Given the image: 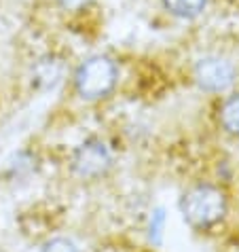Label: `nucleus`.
Segmentation results:
<instances>
[{
    "label": "nucleus",
    "mask_w": 239,
    "mask_h": 252,
    "mask_svg": "<svg viewBox=\"0 0 239 252\" xmlns=\"http://www.w3.org/2000/svg\"><path fill=\"white\" fill-rule=\"evenodd\" d=\"M180 214L193 229H209L218 225L229 212L227 193L209 183L188 187L180 197Z\"/></svg>",
    "instance_id": "nucleus-1"
},
{
    "label": "nucleus",
    "mask_w": 239,
    "mask_h": 252,
    "mask_svg": "<svg viewBox=\"0 0 239 252\" xmlns=\"http://www.w3.org/2000/svg\"><path fill=\"white\" fill-rule=\"evenodd\" d=\"M119 81V68L106 55H93L85 60L74 72V89L79 97L95 102L106 97Z\"/></svg>",
    "instance_id": "nucleus-2"
},
{
    "label": "nucleus",
    "mask_w": 239,
    "mask_h": 252,
    "mask_svg": "<svg viewBox=\"0 0 239 252\" xmlns=\"http://www.w3.org/2000/svg\"><path fill=\"white\" fill-rule=\"evenodd\" d=\"M112 167V153L108 144L100 138H87L72 153L70 170L83 180H97L106 176Z\"/></svg>",
    "instance_id": "nucleus-3"
},
{
    "label": "nucleus",
    "mask_w": 239,
    "mask_h": 252,
    "mask_svg": "<svg viewBox=\"0 0 239 252\" xmlns=\"http://www.w3.org/2000/svg\"><path fill=\"white\" fill-rule=\"evenodd\" d=\"M193 76L203 92L220 94L233 85L235 66L227 58H220V55H206L195 64Z\"/></svg>",
    "instance_id": "nucleus-4"
},
{
    "label": "nucleus",
    "mask_w": 239,
    "mask_h": 252,
    "mask_svg": "<svg viewBox=\"0 0 239 252\" xmlns=\"http://www.w3.org/2000/svg\"><path fill=\"white\" fill-rule=\"evenodd\" d=\"M64 76V64L55 58V55H47V58L38 60L36 68H34V83L43 89L55 87Z\"/></svg>",
    "instance_id": "nucleus-5"
},
{
    "label": "nucleus",
    "mask_w": 239,
    "mask_h": 252,
    "mask_svg": "<svg viewBox=\"0 0 239 252\" xmlns=\"http://www.w3.org/2000/svg\"><path fill=\"white\" fill-rule=\"evenodd\" d=\"M208 0H163V9L178 19H195L206 9Z\"/></svg>",
    "instance_id": "nucleus-6"
},
{
    "label": "nucleus",
    "mask_w": 239,
    "mask_h": 252,
    "mask_svg": "<svg viewBox=\"0 0 239 252\" xmlns=\"http://www.w3.org/2000/svg\"><path fill=\"white\" fill-rule=\"evenodd\" d=\"M220 125L231 136H239V94H233L224 100L220 108Z\"/></svg>",
    "instance_id": "nucleus-7"
},
{
    "label": "nucleus",
    "mask_w": 239,
    "mask_h": 252,
    "mask_svg": "<svg viewBox=\"0 0 239 252\" xmlns=\"http://www.w3.org/2000/svg\"><path fill=\"white\" fill-rule=\"evenodd\" d=\"M40 252H81L79 246L68 237H51L43 244Z\"/></svg>",
    "instance_id": "nucleus-8"
},
{
    "label": "nucleus",
    "mask_w": 239,
    "mask_h": 252,
    "mask_svg": "<svg viewBox=\"0 0 239 252\" xmlns=\"http://www.w3.org/2000/svg\"><path fill=\"white\" fill-rule=\"evenodd\" d=\"M64 11H81L85 9V6H89L93 0H55Z\"/></svg>",
    "instance_id": "nucleus-9"
}]
</instances>
